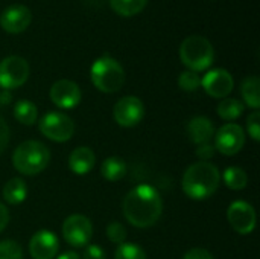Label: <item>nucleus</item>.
Returning <instances> with one entry per match:
<instances>
[{
	"instance_id": "nucleus-1",
	"label": "nucleus",
	"mask_w": 260,
	"mask_h": 259,
	"mask_svg": "<svg viewBox=\"0 0 260 259\" xmlns=\"http://www.w3.org/2000/svg\"><path fill=\"white\" fill-rule=\"evenodd\" d=\"M122 209L123 217L133 226L146 229L158 221L163 212V202L154 186L143 183L126 194Z\"/></svg>"
},
{
	"instance_id": "nucleus-2",
	"label": "nucleus",
	"mask_w": 260,
	"mask_h": 259,
	"mask_svg": "<svg viewBox=\"0 0 260 259\" xmlns=\"http://www.w3.org/2000/svg\"><path fill=\"white\" fill-rule=\"evenodd\" d=\"M221 182L219 169L209 162L190 165L183 176V191L192 200H206L212 197Z\"/></svg>"
},
{
	"instance_id": "nucleus-3",
	"label": "nucleus",
	"mask_w": 260,
	"mask_h": 259,
	"mask_svg": "<svg viewBox=\"0 0 260 259\" xmlns=\"http://www.w3.org/2000/svg\"><path fill=\"white\" fill-rule=\"evenodd\" d=\"M50 162L49 148L38 140H26L12 153L14 168L24 176H37L46 169Z\"/></svg>"
},
{
	"instance_id": "nucleus-4",
	"label": "nucleus",
	"mask_w": 260,
	"mask_h": 259,
	"mask_svg": "<svg viewBox=\"0 0 260 259\" xmlns=\"http://www.w3.org/2000/svg\"><path fill=\"white\" fill-rule=\"evenodd\" d=\"M90 78L98 90L104 93H114L119 92L125 82V70L119 61L110 55H102L91 64Z\"/></svg>"
},
{
	"instance_id": "nucleus-5",
	"label": "nucleus",
	"mask_w": 260,
	"mask_h": 259,
	"mask_svg": "<svg viewBox=\"0 0 260 259\" xmlns=\"http://www.w3.org/2000/svg\"><path fill=\"white\" fill-rule=\"evenodd\" d=\"M181 63L192 72H203L209 69L215 60L212 43L201 35H190L183 40L180 46Z\"/></svg>"
},
{
	"instance_id": "nucleus-6",
	"label": "nucleus",
	"mask_w": 260,
	"mask_h": 259,
	"mask_svg": "<svg viewBox=\"0 0 260 259\" xmlns=\"http://www.w3.org/2000/svg\"><path fill=\"white\" fill-rule=\"evenodd\" d=\"M29 78V64L24 58L11 55L0 61V87L12 90L21 87Z\"/></svg>"
},
{
	"instance_id": "nucleus-7",
	"label": "nucleus",
	"mask_w": 260,
	"mask_h": 259,
	"mask_svg": "<svg viewBox=\"0 0 260 259\" xmlns=\"http://www.w3.org/2000/svg\"><path fill=\"white\" fill-rule=\"evenodd\" d=\"M40 131L53 142H66L75 133L72 118L61 111H49L40 121Z\"/></svg>"
},
{
	"instance_id": "nucleus-8",
	"label": "nucleus",
	"mask_w": 260,
	"mask_h": 259,
	"mask_svg": "<svg viewBox=\"0 0 260 259\" xmlns=\"http://www.w3.org/2000/svg\"><path fill=\"white\" fill-rule=\"evenodd\" d=\"M93 235L91 221L79 214L70 215L62 223V237L73 247L87 246Z\"/></svg>"
},
{
	"instance_id": "nucleus-9",
	"label": "nucleus",
	"mask_w": 260,
	"mask_h": 259,
	"mask_svg": "<svg viewBox=\"0 0 260 259\" xmlns=\"http://www.w3.org/2000/svg\"><path fill=\"white\" fill-rule=\"evenodd\" d=\"M215 137V148L224 156L238 154L245 143V133L238 124H225L222 125Z\"/></svg>"
},
{
	"instance_id": "nucleus-10",
	"label": "nucleus",
	"mask_w": 260,
	"mask_h": 259,
	"mask_svg": "<svg viewBox=\"0 0 260 259\" xmlns=\"http://www.w3.org/2000/svg\"><path fill=\"white\" fill-rule=\"evenodd\" d=\"M145 114L143 102L137 96H125L119 99L113 108V118L114 121L125 128L136 127Z\"/></svg>"
},
{
	"instance_id": "nucleus-11",
	"label": "nucleus",
	"mask_w": 260,
	"mask_h": 259,
	"mask_svg": "<svg viewBox=\"0 0 260 259\" xmlns=\"http://www.w3.org/2000/svg\"><path fill=\"white\" fill-rule=\"evenodd\" d=\"M32 23V12L26 5L14 3L0 14V26L8 34H21Z\"/></svg>"
},
{
	"instance_id": "nucleus-12",
	"label": "nucleus",
	"mask_w": 260,
	"mask_h": 259,
	"mask_svg": "<svg viewBox=\"0 0 260 259\" xmlns=\"http://www.w3.org/2000/svg\"><path fill=\"white\" fill-rule=\"evenodd\" d=\"M230 226L241 235H248L256 227V211L247 202H233L227 209Z\"/></svg>"
},
{
	"instance_id": "nucleus-13",
	"label": "nucleus",
	"mask_w": 260,
	"mask_h": 259,
	"mask_svg": "<svg viewBox=\"0 0 260 259\" xmlns=\"http://www.w3.org/2000/svg\"><path fill=\"white\" fill-rule=\"evenodd\" d=\"M201 85L209 96L221 99L232 93L235 81L230 72H227L225 69H213L204 75V78L201 79Z\"/></svg>"
},
{
	"instance_id": "nucleus-14",
	"label": "nucleus",
	"mask_w": 260,
	"mask_h": 259,
	"mask_svg": "<svg viewBox=\"0 0 260 259\" xmlns=\"http://www.w3.org/2000/svg\"><path fill=\"white\" fill-rule=\"evenodd\" d=\"M50 101L62 110L75 108L81 102V89L70 79H59L50 87Z\"/></svg>"
},
{
	"instance_id": "nucleus-15",
	"label": "nucleus",
	"mask_w": 260,
	"mask_h": 259,
	"mask_svg": "<svg viewBox=\"0 0 260 259\" xmlns=\"http://www.w3.org/2000/svg\"><path fill=\"white\" fill-rule=\"evenodd\" d=\"M58 238L50 231H38L29 241V253L32 259H53L58 253Z\"/></svg>"
},
{
	"instance_id": "nucleus-16",
	"label": "nucleus",
	"mask_w": 260,
	"mask_h": 259,
	"mask_svg": "<svg viewBox=\"0 0 260 259\" xmlns=\"http://www.w3.org/2000/svg\"><path fill=\"white\" fill-rule=\"evenodd\" d=\"M187 136L197 145L209 143L215 136L213 122L206 116H195L187 124Z\"/></svg>"
},
{
	"instance_id": "nucleus-17",
	"label": "nucleus",
	"mask_w": 260,
	"mask_h": 259,
	"mask_svg": "<svg viewBox=\"0 0 260 259\" xmlns=\"http://www.w3.org/2000/svg\"><path fill=\"white\" fill-rule=\"evenodd\" d=\"M94 153L88 147H78L72 151L69 157V168L76 176H85L94 166Z\"/></svg>"
},
{
	"instance_id": "nucleus-18",
	"label": "nucleus",
	"mask_w": 260,
	"mask_h": 259,
	"mask_svg": "<svg viewBox=\"0 0 260 259\" xmlns=\"http://www.w3.org/2000/svg\"><path fill=\"white\" fill-rule=\"evenodd\" d=\"M27 195V186L23 179L14 177L3 186V198L9 205H20L26 200Z\"/></svg>"
},
{
	"instance_id": "nucleus-19",
	"label": "nucleus",
	"mask_w": 260,
	"mask_h": 259,
	"mask_svg": "<svg viewBox=\"0 0 260 259\" xmlns=\"http://www.w3.org/2000/svg\"><path fill=\"white\" fill-rule=\"evenodd\" d=\"M101 174L108 182H119L126 174V163L117 156L107 157L101 166Z\"/></svg>"
},
{
	"instance_id": "nucleus-20",
	"label": "nucleus",
	"mask_w": 260,
	"mask_h": 259,
	"mask_svg": "<svg viewBox=\"0 0 260 259\" xmlns=\"http://www.w3.org/2000/svg\"><path fill=\"white\" fill-rule=\"evenodd\" d=\"M241 95L245 104L254 110L260 107V79L257 76H248L241 84Z\"/></svg>"
},
{
	"instance_id": "nucleus-21",
	"label": "nucleus",
	"mask_w": 260,
	"mask_h": 259,
	"mask_svg": "<svg viewBox=\"0 0 260 259\" xmlns=\"http://www.w3.org/2000/svg\"><path fill=\"white\" fill-rule=\"evenodd\" d=\"M14 118L23 125H34L38 119V108L34 102L21 99L14 105Z\"/></svg>"
},
{
	"instance_id": "nucleus-22",
	"label": "nucleus",
	"mask_w": 260,
	"mask_h": 259,
	"mask_svg": "<svg viewBox=\"0 0 260 259\" xmlns=\"http://www.w3.org/2000/svg\"><path fill=\"white\" fill-rule=\"evenodd\" d=\"M148 0H110L111 9L122 17H133L142 12Z\"/></svg>"
},
{
	"instance_id": "nucleus-23",
	"label": "nucleus",
	"mask_w": 260,
	"mask_h": 259,
	"mask_svg": "<svg viewBox=\"0 0 260 259\" xmlns=\"http://www.w3.org/2000/svg\"><path fill=\"white\" fill-rule=\"evenodd\" d=\"M224 182H225L227 188H230L233 191H241L248 185V176L239 166H229L224 171Z\"/></svg>"
},
{
	"instance_id": "nucleus-24",
	"label": "nucleus",
	"mask_w": 260,
	"mask_h": 259,
	"mask_svg": "<svg viewBox=\"0 0 260 259\" xmlns=\"http://www.w3.org/2000/svg\"><path fill=\"white\" fill-rule=\"evenodd\" d=\"M244 104L239 99L235 98H227L222 99L218 105V114L219 118L225 119V121H233L238 119L242 113H244Z\"/></svg>"
},
{
	"instance_id": "nucleus-25",
	"label": "nucleus",
	"mask_w": 260,
	"mask_h": 259,
	"mask_svg": "<svg viewBox=\"0 0 260 259\" xmlns=\"http://www.w3.org/2000/svg\"><path fill=\"white\" fill-rule=\"evenodd\" d=\"M114 259H146V253L134 243H122L116 249Z\"/></svg>"
},
{
	"instance_id": "nucleus-26",
	"label": "nucleus",
	"mask_w": 260,
	"mask_h": 259,
	"mask_svg": "<svg viewBox=\"0 0 260 259\" xmlns=\"http://www.w3.org/2000/svg\"><path fill=\"white\" fill-rule=\"evenodd\" d=\"M178 85L184 92H195L201 85V78L198 76L197 72L184 70L178 78Z\"/></svg>"
},
{
	"instance_id": "nucleus-27",
	"label": "nucleus",
	"mask_w": 260,
	"mask_h": 259,
	"mask_svg": "<svg viewBox=\"0 0 260 259\" xmlns=\"http://www.w3.org/2000/svg\"><path fill=\"white\" fill-rule=\"evenodd\" d=\"M0 259H23V250L12 240L0 241Z\"/></svg>"
},
{
	"instance_id": "nucleus-28",
	"label": "nucleus",
	"mask_w": 260,
	"mask_h": 259,
	"mask_svg": "<svg viewBox=\"0 0 260 259\" xmlns=\"http://www.w3.org/2000/svg\"><path fill=\"white\" fill-rule=\"evenodd\" d=\"M107 237H108V240L111 243L119 246V244L125 243V240H126V229L123 227V224H120L117 221H113L107 227Z\"/></svg>"
},
{
	"instance_id": "nucleus-29",
	"label": "nucleus",
	"mask_w": 260,
	"mask_h": 259,
	"mask_svg": "<svg viewBox=\"0 0 260 259\" xmlns=\"http://www.w3.org/2000/svg\"><path fill=\"white\" fill-rule=\"evenodd\" d=\"M247 128H248V134L256 140H260V111H253L248 119H247Z\"/></svg>"
},
{
	"instance_id": "nucleus-30",
	"label": "nucleus",
	"mask_w": 260,
	"mask_h": 259,
	"mask_svg": "<svg viewBox=\"0 0 260 259\" xmlns=\"http://www.w3.org/2000/svg\"><path fill=\"white\" fill-rule=\"evenodd\" d=\"M82 258L84 259H107L105 258V252L99 247V246H96V244H90V246H87L85 247V250H84V255H82Z\"/></svg>"
},
{
	"instance_id": "nucleus-31",
	"label": "nucleus",
	"mask_w": 260,
	"mask_h": 259,
	"mask_svg": "<svg viewBox=\"0 0 260 259\" xmlns=\"http://www.w3.org/2000/svg\"><path fill=\"white\" fill-rule=\"evenodd\" d=\"M9 143V127L6 121L0 116V154L6 150Z\"/></svg>"
},
{
	"instance_id": "nucleus-32",
	"label": "nucleus",
	"mask_w": 260,
	"mask_h": 259,
	"mask_svg": "<svg viewBox=\"0 0 260 259\" xmlns=\"http://www.w3.org/2000/svg\"><path fill=\"white\" fill-rule=\"evenodd\" d=\"M213 154H215V147H212L210 143H203V145H198V148H197V156H198L203 162L212 159Z\"/></svg>"
},
{
	"instance_id": "nucleus-33",
	"label": "nucleus",
	"mask_w": 260,
	"mask_h": 259,
	"mask_svg": "<svg viewBox=\"0 0 260 259\" xmlns=\"http://www.w3.org/2000/svg\"><path fill=\"white\" fill-rule=\"evenodd\" d=\"M183 259H213V256H212V253L209 250L197 247V249L189 250Z\"/></svg>"
},
{
	"instance_id": "nucleus-34",
	"label": "nucleus",
	"mask_w": 260,
	"mask_h": 259,
	"mask_svg": "<svg viewBox=\"0 0 260 259\" xmlns=\"http://www.w3.org/2000/svg\"><path fill=\"white\" fill-rule=\"evenodd\" d=\"M8 223H9V212L5 208V205L0 203V232L5 231V227L8 226Z\"/></svg>"
},
{
	"instance_id": "nucleus-35",
	"label": "nucleus",
	"mask_w": 260,
	"mask_h": 259,
	"mask_svg": "<svg viewBox=\"0 0 260 259\" xmlns=\"http://www.w3.org/2000/svg\"><path fill=\"white\" fill-rule=\"evenodd\" d=\"M11 101H12V95H11L8 90H3V92H0V107H3V105H8Z\"/></svg>"
},
{
	"instance_id": "nucleus-36",
	"label": "nucleus",
	"mask_w": 260,
	"mask_h": 259,
	"mask_svg": "<svg viewBox=\"0 0 260 259\" xmlns=\"http://www.w3.org/2000/svg\"><path fill=\"white\" fill-rule=\"evenodd\" d=\"M56 259H81V258H79V255H78V253H75V252H66V253L59 255Z\"/></svg>"
}]
</instances>
